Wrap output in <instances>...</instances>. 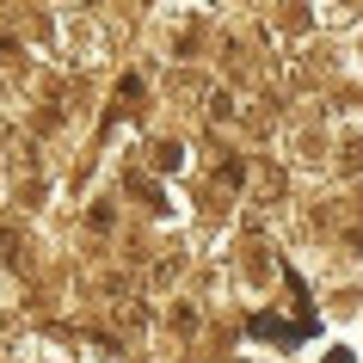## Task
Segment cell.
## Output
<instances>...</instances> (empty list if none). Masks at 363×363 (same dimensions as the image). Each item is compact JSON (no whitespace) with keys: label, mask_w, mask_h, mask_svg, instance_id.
Listing matches in <instances>:
<instances>
[{"label":"cell","mask_w":363,"mask_h":363,"mask_svg":"<svg viewBox=\"0 0 363 363\" xmlns=\"http://www.w3.org/2000/svg\"><path fill=\"white\" fill-rule=\"evenodd\" d=\"M252 339H308V326H284V320H271V314H259L252 320Z\"/></svg>","instance_id":"6da1fadb"}]
</instances>
